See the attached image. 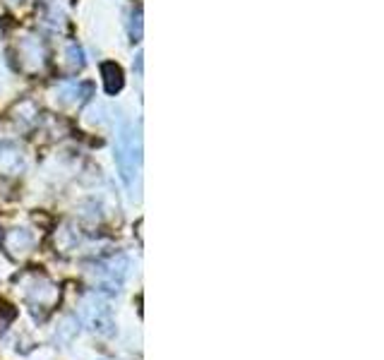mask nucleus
Listing matches in <instances>:
<instances>
[{"label":"nucleus","instance_id":"f257e3e1","mask_svg":"<svg viewBox=\"0 0 384 360\" xmlns=\"http://www.w3.org/2000/svg\"><path fill=\"white\" fill-rule=\"evenodd\" d=\"M84 322L96 331L98 336H113L115 334V322L103 305H84Z\"/></svg>","mask_w":384,"mask_h":360},{"label":"nucleus","instance_id":"f03ea898","mask_svg":"<svg viewBox=\"0 0 384 360\" xmlns=\"http://www.w3.org/2000/svg\"><path fill=\"white\" fill-rule=\"evenodd\" d=\"M77 334H80V322H77V317H65L63 324H60L56 331V339L60 343H73Z\"/></svg>","mask_w":384,"mask_h":360},{"label":"nucleus","instance_id":"7ed1b4c3","mask_svg":"<svg viewBox=\"0 0 384 360\" xmlns=\"http://www.w3.org/2000/svg\"><path fill=\"white\" fill-rule=\"evenodd\" d=\"M13 319H15V310L10 305H0V334H3L5 326L13 322Z\"/></svg>","mask_w":384,"mask_h":360}]
</instances>
